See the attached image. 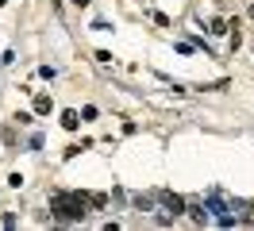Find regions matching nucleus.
I'll use <instances>...</instances> for the list:
<instances>
[{"label": "nucleus", "instance_id": "obj_1", "mask_svg": "<svg viewBox=\"0 0 254 231\" xmlns=\"http://www.w3.org/2000/svg\"><path fill=\"white\" fill-rule=\"evenodd\" d=\"M50 212L58 216L62 224H81L89 204H85V193H54L50 197Z\"/></svg>", "mask_w": 254, "mask_h": 231}, {"label": "nucleus", "instance_id": "obj_2", "mask_svg": "<svg viewBox=\"0 0 254 231\" xmlns=\"http://www.w3.org/2000/svg\"><path fill=\"white\" fill-rule=\"evenodd\" d=\"M204 208L212 212L216 224H223V228L235 224V216H231V197H223L220 189H208V193H204Z\"/></svg>", "mask_w": 254, "mask_h": 231}, {"label": "nucleus", "instance_id": "obj_3", "mask_svg": "<svg viewBox=\"0 0 254 231\" xmlns=\"http://www.w3.org/2000/svg\"><path fill=\"white\" fill-rule=\"evenodd\" d=\"M158 200H162V208L174 216V220H177L181 212H185V197H177V193H170V189H162V193H158Z\"/></svg>", "mask_w": 254, "mask_h": 231}, {"label": "nucleus", "instance_id": "obj_4", "mask_svg": "<svg viewBox=\"0 0 254 231\" xmlns=\"http://www.w3.org/2000/svg\"><path fill=\"white\" fill-rule=\"evenodd\" d=\"M185 212H189V220L196 224V228H208V224H212V212H208L204 204H196V200H192V204L185 200Z\"/></svg>", "mask_w": 254, "mask_h": 231}, {"label": "nucleus", "instance_id": "obj_5", "mask_svg": "<svg viewBox=\"0 0 254 231\" xmlns=\"http://www.w3.org/2000/svg\"><path fill=\"white\" fill-rule=\"evenodd\" d=\"M62 127H65V131H77V127H81V112L65 108V112H62Z\"/></svg>", "mask_w": 254, "mask_h": 231}, {"label": "nucleus", "instance_id": "obj_6", "mask_svg": "<svg viewBox=\"0 0 254 231\" xmlns=\"http://www.w3.org/2000/svg\"><path fill=\"white\" fill-rule=\"evenodd\" d=\"M50 108H54V104H50V96H47V92H39V96H35V116H50Z\"/></svg>", "mask_w": 254, "mask_h": 231}, {"label": "nucleus", "instance_id": "obj_7", "mask_svg": "<svg viewBox=\"0 0 254 231\" xmlns=\"http://www.w3.org/2000/svg\"><path fill=\"white\" fill-rule=\"evenodd\" d=\"M85 204H89V208H104L108 197H104V193H85Z\"/></svg>", "mask_w": 254, "mask_h": 231}, {"label": "nucleus", "instance_id": "obj_8", "mask_svg": "<svg viewBox=\"0 0 254 231\" xmlns=\"http://www.w3.org/2000/svg\"><path fill=\"white\" fill-rule=\"evenodd\" d=\"M135 208H139V212H150V208H154V197H143V193H139V197H135Z\"/></svg>", "mask_w": 254, "mask_h": 231}, {"label": "nucleus", "instance_id": "obj_9", "mask_svg": "<svg viewBox=\"0 0 254 231\" xmlns=\"http://www.w3.org/2000/svg\"><path fill=\"white\" fill-rule=\"evenodd\" d=\"M231 27V23H227V19H212V23H208V31H212V35H223V31Z\"/></svg>", "mask_w": 254, "mask_h": 231}, {"label": "nucleus", "instance_id": "obj_10", "mask_svg": "<svg viewBox=\"0 0 254 231\" xmlns=\"http://www.w3.org/2000/svg\"><path fill=\"white\" fill-rule=\"evenodd\" d=\"M247 208H251V216H247V220H254V200H251V204H247Z\"/></svg>", "mask_w": 254, "mask_h": 231}, {"label": "nucleus", "instance_id": "obj_11", "mask_svg": "<svg viewBox=\"0 0 254 231\" xmlns=\"http://www.w3.org/2000/svg\"><path fill=\"white\" fill-rule=\"evenodd\" d=\"M73 4H77V8H85V4H89V0H73Z\"/></svg>", "mask_w": 254, "mask_h": 231}, {"label": "nucleus", "instance_id": "obj_12", "mask_svg": "<svg viewBox=\"0 0 254 231\" xmlns=\"http://www.w3.org/2000/svg\"><path fill=\"white\" fill-rule=\"evenodd\" d=\"M251 19H254V4H251Z\"/></svg>", "mask_w": 254, "mask_h": 231}]
</instances>
